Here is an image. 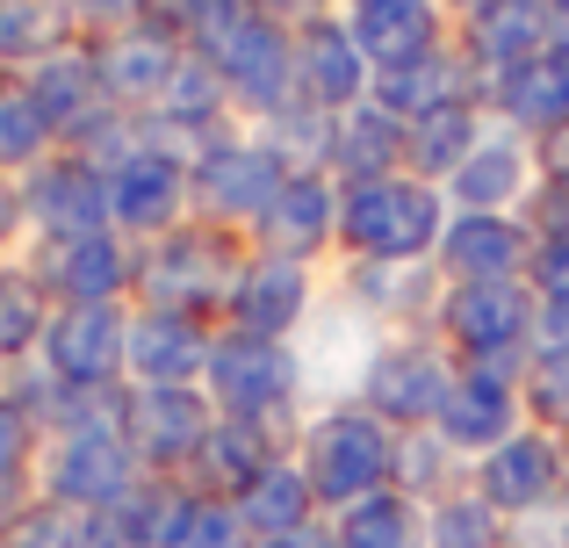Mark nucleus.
Instances as JSON below:
<instances>
[{
  "instance_id": "nucleus-46",
  "label": "nucleus",
  "mask_w": 569,
  "mask_h": 548,
  "mask_svg": "<svg viewBox=\"0 0 569 548\" xmlns=\"http://www.w3.org/2000/svg\"><path fill=\"white\" fill-rule=\"evenodd\" d=\"M37 455H43V426L0 390V484H37Z\"/></svg>"
},
{
  "instance_id": "nucleus-41",
  "label": "nucleus",
  "mask_w": 569,
  "mask_h": 548,
  "mask_svg": "<svg viewBox=\"0 0 569 548\" xmlns=\"http://www.w3.org/2000/svg\"><path fill=\"white\" fill-rule=\"evenodd\" d=\"M58 43H66L58 0H0V72H29Z\"/></svg>"
},
{
  "instance_id": "nucleus-23",
  "label": "nucleus",
  "mask_w": 569,
  "mask_h": 548,
  "mask_svg": "<svg viewBox=\"0 0 569 548\" xmlns=\"http://www.w3.org/2000/svg\"><path fill=\"white\" fill-rule=\"evenodd\" d=\"M533 260V217L519 210H455L432 268L447 281H519Z\"/></svg>"
},
{
  "instance_id": "nucleus-45",
  "label": "nucleus",
  "mask_w": 569,
  "mask_h": 548,
  "mask_svg": "<svg viewBox=\"0 0 569 548\" xmlns=\"http://www.w3.org/2000/svg\"><path fill=\"white\" fill-rule=\"evenodd\" d=\"M533 167H541V196H533V225H569V123L533 138Z\"/></svg>"
},
{
  "instance_id": "nucleus-5",
  "label": "nucleus",
  "mask_w": 569,
  "mask_h": 548,
  "mask_svg": "<svg viewBox=\"0 0 569 548\" xmlns=\"http://www.w3.org/2000/svg\"><path fill=\"white\" fill-rule=\"evenodd\" d=\"M533 281H447L440 310H432V332L455 347L461 368H490V376H527L533 361Z\"/></svg>"
},
{
  "instance_id": "nucleus-18",
  "label": "nucleus",
  "mask_w": 569,
  "mask_h": 548,
  "mask_svg": "<svg viewBox=\"0 0 569 548\" xmlns=\"http://www.w3.org/2000/svg\"><path fill=\"white\" fill-rule=\"evenodd\" d=\"M325 268H303V260H281V253H252L246 275L231 289V310L223 325L231 332H260V339H296L325 303Z\"/></svg>"
},
{
  "instance_id": "nucleus-12",
  "label": "nucleus",
  "mask_w": 569,
  "mask_h": 548,
  "mask_svg": "<svg viewBox=\"0 0 569 548\" xmlns=\"http://www.w3.org/2000/svg\"><path fill=\"white\" fill-rule=\"evenodd\" d=\"M22 268L51 289V303H130V296H138V246L116 239V231L29 239Z\"/></svg>"
},
{
  "instance_id": "nucleus-19",
  "label": "nucleus",
  "mask_w": 569,
  "mask_h": 548,
  "mask_svg": "<svg viewBox=\"0 0 569 548\" xmlns=\"http://www.w3.org/2000/svg\"><path fill=\"white\" fill-rule=\"evenodd\" d=\"M296 347H303L310 405H347V397L361 390V376H368V361H376V347H382V325H376V318H361L347 296L325 289L318 318L296 332Z\"/></svg>"
},
{
  "instance_id": "nucleus-30",
  "label": "nucleus",
  "mask_w": 569,
  "mask_h": 548,
  "mask_svg": "<svg viewBox=\"0 0 569 548\" xmlns=\"http://www.w3.org/2000/svg\"><path fill=\"white\" fill-rule=\"evenodd\" d=\"M152 548H260L238 498H202L188 484H152Z\"/></svg>"
},
{
  "instance_id": "nucleus-28",
  "label": "nucleus",
  "mask_w": 569,
  "mask_h": 548,
  "mask_svg": "<svg viewBox=\"0 0 569 548\" xmlns=\"http://www.w3.org/2000/svg\"><path fill=\"white\" fill-rule=\"evenodd\" d=\"M455 37H461V51L476 58V72H483V87H490V80H505V72L548 58V0H490Z\"/></svg>"
},
{
  "instance_id": "nucleus-59",
  "label": "nucleus",
  "mask_w": 569,
  "mask_h": 548,
  "mask_svg": "<svg viewBox=\"0 0 569 548\" xmlns=\"http://www.w3.org/2000/svg\"><path fill=\"white\" fill-rule=\"evenodd\" d=\"M0 268H8V260H0Z\"/></svg>"
},
{
  "instance_id": "nucleus-8",
  "label": "nucleus",
  "mask_w": 569,
  "mask_h": 548,
  "mask_svg": "<svg viewBox=\"0 0 569 548\" xmlns=\"http://www.w3.org/2000/svg\"><path fill=\"white\" fill-rule=\"evenodd\" d=\"M461 361L455 347H447L432 325H411V332H382L376 361H368L361 390H353V405H368L376 419H389L403 434V426H432L447 405V390H455Z\"/></svg>"
},
{
  "instance_id": "nucleus-33",
  "label": "nucleus",
  "mask_w": 569,
  "mask_h": 548,
  "mask_svg": "<svg viewBox=\"0 0 569 548\" xmlns=\"http://www.w3.org/2000/svg\"><path fill=\"white\" fill-rule=\"evenodd\" d=\"M238 512H246L252 541H274V535H296V527L325 520V506H318V491H310V477H303L296 455H274V462L238 491Z\"/></svg>"
},
{
  "instance_id": "nucleus-35",
  "label": "nucleus",
  "mask_w": 569,
  "mask_h": 548,
  "mask_svg": "<svg viewBox=\"0 0 569 548\" xmlns=\"http://www.w3.org/2000/svg\"><path fill=\"white\" fill-rule=\"evenodd\" d=\"M267 462H274V448H267L246 419H217V434L194 448V462L173 484H188V491H202V498H238Z\"/></svg>"
},
{
  "instance_id": "nucleus-6",
  "label": "nucleus",
  "mask_w": 569,
  "mask_h": 548,
  "mask_svg": "<svg viewBox=\"0 0 569 548\" xmlns=\"http://www.w3.org/2000/svg\"><path fill=\"white\" fill-rule=\"evenodd\" d=\"M202 390H209V405H217L223 419H246V426H260L267 411L310 405L303 347H296V339H260V332H231V325H217ZM310 411H318V405H310Z\"/></svg>"
},
{
  "instance_id": "nucleus-34",
  "label": "nucleus",
  "mask_w": 569,
  "mask_h": 548,
  "mask_svg": "<svg viewBox=\"0 0 569 548\" xmlns=\"http://www.w3.org/2000/svg\"><path fill=\"white\" fill-rule=\"evenodd\" d=\"M490 116L512 123L519 138H548L556 123H569V66L562 58H533V66L490 80Z\"/></svg>"
},
{
  "instance_id": "nucleus-11",
  "label": "nucleus",
  "mask_w": 569,
  "mask_h": 548,
  "mask_svg": "<svg viewBox=\"0 0 569 548\" xmlns=\"http://www.w3.org/2000/svg\"><path fill=\"white\" fill-rule=\"evenodd\" d=\"M217 419L223 411L209 405L202 382H130V397H123V440L167 484L194 462V448L217 434Z\"/></svg>"
},
{
  "instance_id": "nucleus-22",
  "label": "nucleus",
  "mask_w": 569,
  "mask_h": 548,
  "mask_svg": "<svg viewBox=\"0 0 569 548\" xmlns=\"http://www.w3.org/2000/svg\"><path fill=\"white\" fill-rule=\"evenodd\" d=\"M332 296H347L382 332H411V325H432V310L447 296V275L432 260H339Z\"/></svg>"
},
{
  "instance_id": "nucleus-21",
  "label": "nucleus",
  "mask_w": 569,
  "mask_h": 548,
  "mask_svg": "<svg viewBox=\"0 0 569 548\" xmlns=\"http://www.w3.org/2000/svg\"><path fill=\"white\" fill-rule=\"evenodd\" d=\"M447 210H533L541 196V167H533V138H519L512 123L490 116V130L476 138V152L447 173Z\"/></svg>"
},
{
  "instance_id": "nucleus-14",
  "label": "nucleus",
  "mask_w": 569,
  "mask_h": 548,
  "mask_svg": "<svg viewBox=\"0 0 569 548\" xmlns=\"http://www.w3.org/2000/svg\"><path fill=\"white\" fill-rule=\"evenodd\" d=\"M109 217H116V239H130V246H152V239H167L173 225H188L194 217L188 159L159 152V145H138V152L109 173Z\"/></svg>"
},
{
  "instance_id": "nucleus-36",
  "label": "nucleus",
  "mask_w": 569,
  "mask_h": 548,
  "mask_svg": "<svg viewBox=\"0 0 569 548\" xmlns=\"http://www.w3.org/2000/svg\"><path fill=\"white\" fill-rule=\"evenodd\" d=\"M332 535L339 548H426V506L389 484V491L353 498L347 512H332Z\"/></svg>"
},
{
  "instance_id": "nucleus-29",
  "label": "nucleus",
  "mask_w": 569,
  "mask_h": 548,
  "mask_svg": "<svg viewBox=\"0 0 569 548\" xmlns=\"http://www.w3.org/2000/svg\"><path fill=\"white\" fill-rule=\"evenodd\" d=\"M217 325L130 303V382H202Z\"/></svg>"
},
{
  "instance_id": "nucleus-51",
  "label": "nucleus",
  "mask_w": 569,
  "mask_h": 548,
  "mask_svg": "<svg viewBox=\"0 0 569 548\" xmlns=\"http://www.w3.org/2000/svg\"><path fill=\"white\" fill-rule=\"evenodd\" d=\"M194 22H202V0H144V29H159L173 43H188Z\"/></svg>"
},
{
  "instance_id": "nucleus-54",
  "label": "nucleus",
  "mask_w": 569,
  "mask_h": 548,
  "mask_svg": "<svg viewBox=\"0 0 569 548\" xmlns=\"http://www.w3.org/2000/svg\"><path fill=\"white\" fill-rule=\"evenodd\" d=\"M260 548H339V535H332V520H318V527H296V535H274Z\"/></svg>"
},
{
  "instance_id": "nucleus-56",
  "label": "nucleus",
  "mask_w": 569,
  "mask_h": 548,
  "mask_svg": "<svg viewBox=\"0 0 569 548\" xmlns=\"http://www.w3.org/2000/svg\"><path fill=\"white\" fill-rule=\"evenodd\" d=\"M440 8H447V14H455V29H461V22H469V14H483V8H490V0H440Z\"/></svg>"
},
{
  "instance_id": "nucleus-4",
  "label": "nucleus",
  "mask_w": 569,
  "mask_h": 548,
  "mask_svg": "<svg viewBox=\"0 0 569 548\" xmlns=\"http://www.w3.org/2000/svg\"><path fill=\"white\" fill-rule=\"evenodd\" d=\"M296 462H303L310 491H318L325 520L347 512L353 498H376L389 491V469H397V426L376 419L368 405H318L296 440Z\"/></svg>"
},
{
  "instance_id": "nucleus-10",
  "label": "nucleus",
  "mask_w": 569,
  "mask_h": 548,
  "mask_svg": "<svg viewBox=\"0 0 569 548\" xmlns=\"http://www.w3.org/2000/svg\"><path fill=\"white\" fill-rule=\"evenodd\" d=\"M37 368L58 390H123L130 382V303H58Z\"/></svg>"
},
{
  "instance_id": "nucleus-44",
  "label": "nucleus",
  "mask_w": 569,
  "mask_h": 548,
  "mask_svg": "<svg viewBox=\"0 0 569 548\" xmlns=\"http://www.w3.org/2000/svg\"><path fill=\"white\" fill-rule=\"evenodd\" d=\"M0 548H87V512L51 506V498H29V506L0 527Z\"/></svg>"
},
{
  "instance_id": "nucleus-15",
  "label": "nucleus",
  "mask_w": 569,
  "mask_h": 548,
  "mask_svg": "<svg viewBox=\"0 0 569 548\" xmlns=\"http://www.w3.org/2000/svg\"><path fill=\"white\" fill-rule=\"evenodd\" d=\"M246 239L252 253H281V260H303V268L339 260V181L325 167H296Z\"/></svg>"
},
{
  "instance_id": "nucleus-38",
  "label": "nucleus",
  "mask_w": 569,
  "mask_h": 548,
  "mask_svg": "<svg viewBox=\"0 0 569 548\" xmlns=\"http://www.w3.org/2000/svg\"><path fill=\"white\" fill-rule=\"evenodd\" d=\"M389 484H397L403 498H418V506H432V498H447V491H461V484H469V462H461V455L440 440V426H403Z\"/></svg>"
},
{
  "instance_id": "nucleus-49",
  "label": "nucleus",
  "mask_w": 569,
  "mask_h": 548,
  "mask_svg": "<svg viewBox=\"0 0 569 548\" xmlns=\"http://www.w3.org/2000/svg\"><path fill=\"white\" fill-rule=\"evenodd\" d=\"M505 548H569V498L512 512V520H505Z\"/></svg>"
},
{
  "instance_id": "nucleus-53",
  "label": "nucleus",
  "mask_w": 569,
  "mask_h": 548,
  "mask_svg": "<svg viewBox=\"0 0 569 548\" xmlns=\"http://www.w3.org/2000/svg\"><path fill=\"white\" fill-rule=\"evenodd\" d=\"M533 347H569V303H541V310H533Z\"/></svg>"
},
{
  "instance_id": "nucleus-55",
  "label": "nucleus",
  "mask_w": 569,
  "mask_h": 548,
  "mask_svg": "<svg viewBox=\"0 0 569 548\" xmlns=\"http://www.w3.org/2000/svg\"><path fill=\"white\" fill-rule=\"evenodd\" d=\"M548 51L569 58V0H548Z\"/></svg>"
},
{
  "instance_id": "nucleus-42",
  "label": "nucleus",
  "mask_w": 569,
  "mask_h": 548,
  "mask_svg": "<svg viewBox=\"0 0 569 548\" xmlns=\"http://www.w3.org/2000/svg\"><path fill=\"white\" fill-rule=\"evenodd\" d=\"M519 405L533 426L569 440V347H533L527 376H519Z\"/></svg>"
},
{
  "instance_id": "nucleus-48",
  "label": "nucleus",
  "mask_w": 569,
  "mask_h": 548,
  "mask_svg": "<svg viewBox=\"0 0 569 548\" xmlns=\"http://www.w3.org/2000/svg\"><path fill=\"white\" fill-rule=\"evenodd\" d=\"M527 281H533L541 303H569V225H533Z\"/></svg>"
},
{
  "instance_id": "nucleus-58",
  "label": "nucleus",
  "mask_w": 569,
  "mask_h": 548,
  "mask_svg": "<svg viewBox=\"0 0 569 548\" xmlns=\"http://www.w3.org/2000/svg\"><path fill=\"white\" fill-rule=\"evenodd\" d=\"M0 390H8V368H0Z\"/></svg>"
},
{
  "instance_id": "nucleus-43",
  "label": "nucleus",
  "mask_w": 569,
  "mask_h": 548,
  "mask_svg": "<svg viewBox=\"0 0 569 548\" xmlns=\"http://www.w3.org/2000/svg\"><path fill=\"white\" fill-rule=\"evenodd\" d=\"M51 152H58V138L37 116V101L22 94V72H14V94H8V109H0V173H29Z\"/></svg>"
},
{
  "instance_id": "nucleus-26",
  "label": "nucleus",
  "mask_w": 569,
  "mask_h": 548,
  "mask_svg": "<svg viewBox=\"0 0 569 548\" xmlns=\"http://www.w3.org/2000/svg\"><path fill=\"white\" fill-rule=\"evenodd\" d=\"M181 58H188V43L159 37V29H144V22L123 29V37H109V43H94L101 87H109V101L123 116H152L159 101H167L173 72H181Z\"/></svg>"
},
{
  "instance_id": "nucleus-57",
  "label": "nucleus",
  "mask_w": 569,
  "mask_h": 548,
  "mask_svg": "<svg viewBox=\"0 0 569 548\" xmlns=\"http://www.w3.org/2000/svg\"><path fill=\"white\" fill-rule=\"evenodd\" d=\"M8 94H14V72H0V109H8Z\"/></svg>"
},
{
  "instance_id": "nucleus-31",
  "label": "nucleus",
  "mask_w": 569,
  "mask_h": 548,
  "mask_svg": "<svg viewBox=\"0 0 569 548\" xmlns=\"http://www.w3.org/2000/svg\"><path fill=\"white\" fill-rule=\"evenodd\" d=\"M332 181H382V173H403V123L382 109L376 94L353 101L332 123Z\"/></svg>"
},
{
  "instance_id": "nucleus-47",
  "label": "nucleus",
  "mask_w": 569,
  "mask_h": 548,
  "mask_svg": "<svg viewBox=\"0 0 569 548\" xmlns=\"http://www.w3.org/2000/svg\"><path fill=\"white\" fill-rule=\"evenodd\" d=\"M58 14H66V37L109 43V37H123V29L144 22V0H58Z\"/></svg>"
},
{
  "instance_id": "nucleus-52",
  "label": "nucleus",
  "mask_w": 569,
  "mask_h": 548,
  "mask_svg": "<svg viewBox=\"0 0 569 548\" xmlns=\"http://www.w3.org/2000/svg\"><path fill=\"white\" fill-rule=\"evenodd\" d=\"M252 8H260L267 22H281V29H303V22H318V14H332L339 0H252Z\"/></svg>"
},
{
  "instance_id": "nucleus-9",
  "label": "nucleus",
  "mask_w": 569,
  "mask_h": 548,
  "mask_svg": "<svg viewBox=\"0 0 569 548\" xmlns=\"http://www.w3.org/2000/svg\"><path fill=\"white\" fill-rule=\"evenodd\" d=\"M152 484V469L138 462L123 434H87V426H66V434H43L37 455V498L72 512H116L123 498H138Z\"/></svg>"
},
{
  "instance_id": "nucleus-37",
  "label": "nucleus",
  "mask_w": 569,
  "mask_h": 548,
  "mask_svg": "<svg viewBox=\"0 0 569 548\" xmlns=\"http://www.w3.org/2000/svg\"><path fill=\"white\" fill-rule=\"evenodd\" d=\"M51 310H58L51 289H43L22 260H8V268H0V368L37 361L43 332H51Z\"/></svg>"
},
{
  "instance_id": "nucleus-39",
  "label": "nucleus",
  "mask_w": 569,
  "mask_h": 548,
  "mask_svg": "<svg viewBox=\"0 0 569 548\" xmlns=\"http://www.w3.org/2000/svg\"><path fill=\"white\" fill-rule=\"evenodd\" d=\"M426 548H505V512L476 484L426 506Z\"/></svg>"
},
{
  "instance_id": "nucleus-2",
  "label": "nucleus",
  "mask_w": 569,
  "mask_h": 548,
  "mask_svg": "<svg viewBox=\"0 0 569 548\" xmlns=\"http://www.w3.org/2000/svg\"><path fill=\"white\" fill-rule=\"evenodd\" d=\"M188 51L217 66V80L231 87L238 123H267L296 94V43L252 0H202V22H194Z\"/></svg>"
},
{
  "instance_id": "nucleus-13",
  "label": "nucleus",
  "mask_w": 569,
  "mask_h": 548,
  "mask_svg": "<svg viewBox=\"0 0 569 548\" xmlns=\"http://www.w3.org/2000/svg\"><path fill=\"white\" fill-rule=\"evenodd\" d=\"M29 202V239H87V231H116L109 217V167H94L87 152L58 145L43 167L22 173Z\"/></svg>"
},
{
  "instance_id": "nucleus-50",
  "label": "nucleus",
  "mask_w": 569,
  "mask_h": 548,
  "mask_svg": "<svg viewBox=\"0 0 569 548\" xmlns=\"http://www.w3.org/2000/svg\"><path fill=\"white\" fill-rule=\"evenodd\" d=\"M29 246V202H22V173H0V260H22Z\"/></svg>"
},
{
  "instance_id": "nucleus-3",
  "label": "nucleus",
  "mask_w": 569,
  "mask_h": 548,
  "mask_svg": "<svg viewBox=\"0 0 569 548\" xmlns=\"http://www.w3.org/2000/svg\"><path fill=\"white\" fill-rule=\"evenodd\" d=\"M447 217V196L418 173L339 181V260H432Z\"/></svg>"
},
{
  "instance_id": "nucleus-24",
  "label": "nucleus",
  "mask_w": 569,
  "mask_h": 548,
  "mask_svg": "<svg viewBox=\"0 0 569 548\" xmlns=\"http://www.w3.org/2000/svg\"><path fill=\"white\" fill-rule=\"evenodd\" d=\"M432 426H440V440L461 455V462H476V455H490L498 440H512L519 426H527L519 382L512 376H490V368H461Z\"/></svg>"
},
{
  "instance_id": "nucleus-7",
  "label": "nucleus",
  "mask_w": 569,
  "mask_h": 548,
  "mask_svg": "<svg viewBox=\"0 0 569 548\" xmlns=\"http://www.w3.org/2000/svg\"><path fill=\"white\" fill-rule=\"evenodd\" d=\"M289 173H296V167H289V159H281L252 123H223L217 138H209L202 152L188 159L194 217H209V225H231V231H252V225H260V210L281 196V181H289Z\"/></svg>"
},
{
  "instance_id": "nucleus-20",
  "label": "nucleus",
  "mask_w": 569,
  "mask_h": 548,
  "mask_svg": "<svg viewBox=\"0 0 569 548\" xmlns=\"http://www.w3.org/2000/svg\"><path fill=\"white\" fill-rule=\"evenodd\" d=\"M289 43H296V94L303 101L347 116L353 101L376 94V58H368V43L353 37V22L339 8L303 22V29H289Z\"/></svg>"
},
{
  "instance_id": "nucleus-1",
  "label": "nucleus",
  "mask_w": 569,
  "mask_h": 548,
  "mask_svg": "<svg viewBox=\"0 0 569 548\" xmlns=\"http://www.w3.org/2000/svg\"><path fill=\"white\" fill-rule=\"evenodd\" d=\"M252 260V239L231 225H209V217H188L167 239L138 246V310H173V318H202L223 325L231 310V289Z\"/></svg>"
},
{
  "instance_id": "nucleus-16",
  "label": "nucleus",
  "mask_w": 569,
  "mask_h": 548,
  "mask_svg": "<svg viewBox=\"0 0 569 548\" xmlns=\"http://www.w3.org/2000/svg\"><path fill=\"white\" fill-rule=\"evenodd\" d=\"M22 94L37 101V116L51 123L58 145H87L109 116H123L109 101V87H101V66H94V43L66 37L58 51H43L37 66L22 72Z\"/></svg>"
},
{
  "instance_id": "nucleus-25",
  "label": "nucleus",
  "mask_w": 569,
  "mask_h": 548,
  "mask_svg": "<svg viewBox=\"0 0 569 548\" xmlns=\"http://www.w3.org/2000/svg\"><path fill=\"white\" fill-rule=\"evenodd\" d=\"M376 101L397 123H418V116H440V109H455V101H490V87H483L476 58L461 51V37H455V43H440V51L411 58V66L376 72Z\"/></svg>"
},
{
  "instance_id": "nucleus-27",
  "label": "nucleus",
  "mask_w": 569,
  "mask_h": 548,
  "mask_svg": "<svg viewBox=\"0 0 569 548\" xmlns=\"http://www.w3.org/2000/svg\"><path fill=\"white\" fill-rule=\"evenodd\" d=\"M353 22V37L368 43V58H376V72L389 66H411V58L440 51V43H455V14L440 8V0H361V8H339Z\"/></svg>"
},
{
  "instance_id": "nucleus-32",
  "label": "nucleus",
  "mask_w": 569,
  "mask_h": 548,
  "mask_svg": "<svg viewBox=\"0 0 569 548\" xmlns=\"http://www.w3.org/2000/svg\"><path fill=\"white\" fill-rule=\"evenodd\" d=\"M483 130H490V101H455V109H440V116L403 123V173L447 188V173L476 152V138H483Z\"/></svg>"
},
{
  "instance_id": "nucleus-40",
  "label": "nucleus",
  "mask_w": 569,
  "mask_h": 548,
  "mask_svg": "<svg viewBox=\"0 0 569 548\" xmlns=\"http://www.w3.org/2000/svg\"><path fill=\"white\" fill-rule=\"evenodd\" d=\"M332 123L339 116L332 109H318V101H303V94H289L267 123H252L267 145H274L289 167H332Z\"/></svg>"
},
{
  "instance_id": "nucleus-17",
  "label": "nucleus",
  "mask_w": 569,
  "mask_h": 548,
  "mask_svg": "<svg viewBox=\"0 0 569 548\" xmlns=\"http://www.w3.org/2000/svg\"><path fill=\"white\" fill-rule=\"evenodd\" d=\"M469 484L505 512V520H512V512L548 506V498H569V440L527 419L512 440H498L490 455H476Z\"/></svg>"
}]
</instances>
